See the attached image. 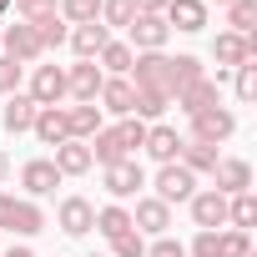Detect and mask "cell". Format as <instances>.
Wrapping results in <instances>:
<instances>
[{
  "label": "cell",
  "mask_w": 257,
  "mask_h": 257,
  "mask_svg": "<svg viewBox=\"0 0 257 257\" xmlns=\"http://www.w3.org/2000/svg\"><path fill=\"white\" fill-rule=\"evenodd\" d=\"M41 227H46V217H41L36 202H21V197H6V192H0V232L31 237V232H41Z\"/></svg>",
  "instance_id": "1"
},
{
  "label": "cell",
  "mask_w": 257,
  "mask_h": 257,
  "mask_svg": "<svg viewBox=\"0 0 257 257\" xmlns=\"http://www.w3.org/2000/svg\"><path fill=\"white\" fill-rule=\"evenodd\" d=\"M167 61L172 56H162V51H137V61H132V86L137 91H167L172 96V86H167Z\"/></svg>",
  "instance_id": "2"
},
{
  "label": "cell",
  "mask_w": 257,
  "mask_h": 257,
  "mask_svg": "<svg viewBox=\"0 0 257 257\" xmlns=\"http://www.w3.org/2000/svg\"><path fill=\"white\" fill-rule=\"evenodd\" d=\"M197 197V177L182 167V162H167L162 172H157V202H192Z\"/></svg>",
  "instance_id": "3"
},
{
  "label": "cell",
  "mask_w": 257,
  "mask_h": 257,
  "mask_svg": "<svg viewBox=\"0 0 257 257\" xmlns=\"http://www.w3.org/2000/svg\"><path fill=\"white\" fill-rule=\"evenodd\" d=\"M232 132H237V116H232L227 106H212V111L192 116V142H202V147H217V142H227Z\"/></svg>",
  "instance_id": "4"
},
{
  "label": "cell",
  "mask_w": 257,
  "mask_h": 257,
  "mask_svg": "<svg viewBox=\"0 0 257 257\" xmlns=\"http://www.w3.org/2000/svg\"><path fill=\"white\" fill-rule=\"evenodd\" d=\"M0 46H6V56H11L16 66H31V61H41V51H46V46H41V36H36L26 21H21V26H6Z\"/></svg>",
  "instance_id": "5"
},
{
  "label": "cell",
  "mask_w": 257,
  "mask_h": 257,
  "mask_svg": "<svg viewBox=\"0 0 257 257\" xmlns=\"http://www.w3.org/2000/svg\"><path fill=\"white\" fill-rule=\"evenodd\" d=\"M227 81V71H217V81L212 76H202V81H192V86H182L177 91V106L187 111V116H202V111H212L217 106V86Z\"/></svg>",
  "instance_id": "6"
},
{
  "label": "cell",
  "mask_w": 257,
  "mask_h": 257,
  "mask_svg": "<svg viewBox=\"0 0 257 257\" xmlns=\"http://www.w3.org/2000/svg\"><path fill=\"white\" fill-rule=\"evenodd\" d=\"M212 56L222 61L217 71H232V66H247V61L257 56V36H232V31H222V36H217V46H212Z\"/></svg>",
  "instance_id": "7"
},
{
  "label": "cell",
  "mask_w": 257,
  "mask_h": 257,
  "mask_svg": "<svg viewBox=\"0 0 257 257\" xmlns=\"http://www.w3.org/2000/svg\"><path fill=\"white\" fill-rule=\"evenodd\" d=\"M162 21H167L172 31H187V36H197V31L207 26V0H167Z\"/></svg>",
  "instance_id": "8"
},
{
  "label": "cell",
  "mask_w": 257,
  "mask_h": 257,
  "mask_svg": "<svg viewBox=\"0 0 257 257\" xmlns=\"http://www.w3.org/2000/svg\"><path fill=\"white\" fill-rule=\"evenodd\" d=\"M101 81H106V76H101V66H96V61H81V66H71V71H66V96H76V101L86 106V101H96V96H101Z\"/></svg>",
  "instance_id": "9"
},
{
  "label": "cell",
  "mask_w": 257,
  "mask_h": 257,
  "mask_svg": "<svg viewBox=\"0 0 257 257\" xmlns=\"http://www.w3.org/2000/svg\"><path fill=\"white\" fill-rule=\"evenodd\" d=\"M36 106H56L61 96H66V71L61 66H36V76H31V91H26Z\"/></svg>",
  "instance_id": "10"
},
{
  "label": "cell",
  "mask_w": 257,
  "mask_h": 257,
  "mask_svg": "<svg viewBox=\"0 0 257 257\" xmlns=\"http://www.w3.org/2000/svg\"><path fill=\"white\" fill-rule=\"evenodd\" d=\"M212 177H217V187H212V192H222V197L252 192V167H247L242 157H227V162H217V167H212Z\"/></svg>",
  "instance_id": "11"
},
{
  "label": "cell",
  "mask_w": 257,
  "mask_h": 257,
  "mask_svg": "<svg viewBox=\"0 0 257 257\" xmlns=\"http://www.w3.org/2000/svg\"><path fill=\"white\" fill-rule=\"evenodd\" d=\"M192 222H197L202 232L227 227V197H222V192H197V197H192Z\"/></svg>",
  "instance_id": "12"
},
{
  "label": "cell",
  "mask_w": 257,
  "mask_h": 257,
  "mask_svg": "<svg viewBox=\"0 0 257 257\" xmlns=\"http://www.w3.org/2000/svg\"><path fill=\"white\" fill-rule=\"evenodd\" d=\"M132 227H137V232H152V237H167V227H172V207L157 202V197H142L137 212H132Z\"/></svg>",
  "instance_id": "13"
},
{
  "label": "cell",
  "mask_w": 257,
  "mask_h": 257,
  "mask_svg": "<svg viewBox=\"0 0 257 257\" xmlns=\"http://www.w3.org/2000/svg\"><path fill=\"white\" fill-rule=\"evenodd\" d=\"M132 41H137V51H162L167 46V36H172V26L162 21V16H132Z\"/></svg>",
  "instance_id": "14"
},
{
  "label": "cell",
  "mask_w": 257,
  "mask_h": 257,
  "mask_svg": "<svg viewBox=\"0 0 257 257\" xmlns=\"http://www.w3.org/2000/svg\"><path fill=\"white\" fill-rule=\"evenodd\" d=\"M91 227H96V207L86 197H66L61 202V232L66 237H86Z\"/></svg>",
  "instance_id": "15"
},
{
  "label": "cell",
  "mask_w": 257,
  "mask_h": 257,
  "mask_svg": "<svg viewBox=\"0 0 257 257\" xmlns=\"http://www.w3.org/2000/svg\"><path fill=\"white\" fill-rule=\"evenodd\" d=\"M106 111H116V116H132V106H137V86L126 81V76H111V81H101V96H96Z\"/></svg>",
  "instance_id": "16"
},
{
  "label": "cell",
  "mask_w": 257,
  "mask_h": 257,
  "mask_svg": "<svg viewBox=\"0 0 257 257\" xmlns=\"http://www.w3.org/2000/svg\"><path fill=\"white\" fill-rule=\"evenodd\" d=\"M96 132H101V106H96V101L66 111V137H71V142H91Z\"/></svg>",
  "instance_id": "17"
},
{
  "label": "cell",
  "mask_w": 257,
  "mask_h": 257,
  "mask_svg": "<svg viewBox=\"0 0 257 257\" xmlns=\"http://www.w3.org/2000/svg\"><path fill=\"white\" fill-rule=\"evenodd\" d=\"M86 147H91V162H101V167L132 162V152H126V147H121V137H116V126H101V132H96Z\"/></svg>",
  "instance_id": "18"
},
{
  "label": "cell",
  "mask_w": 257,
  "mask_h": 257,
  "mask_svg": "<svg viewBox=\"0 0 257 257\" xmlns=\"http://www.w3.org/2000/svg\"><path fill=\"white\" fill-rule=\"evenodd\" d=\"M21 187H26L31 197H46V192H56V187H61V172H56V162H26V167H21Z\"/></svg>",
  "instance_id": "19"
},
{
  "label": "cell",
  "mask_w": 257,
  "mask_h": 257,
  "mask_svg": "<svg viewBox=\"0 0 257 257\" xmlns=\"http://www.w3.org/2000/svg\"><path fill=\"white\" fill-rule=\"evenodd\" d=\"M31 132H36L46 147H61V142H71V137H66V111H61V106H41Z\"/></svg>",
  "instance_id": "20"
},
{
  "label": "cell",
  "mask_w": 257,
  "mask_h": 257,
  "mask_svg": "<svg viewBox=\"0 0 257 257\" xmlns=\"http://www.w3.org/2000/svg\"><path fill=\"white\" fill-rule=\"evenodd\" d=\"M142 182H147V177H142L137 162H116V167H106V192H111V197H137Z\"/></svg>",
  "instance_id": "21"
},
{
  "label": "cell",
  "mask_w": 257,
  "mask_h": 257,
  "mask_svg": "<svg viewBox=\"0 0 257 257\" xmlns=\"http://www.w3.org/2000/svg\"><path fill=\"white\" fill-rule=\"evenodd\" d=\"M142 147H147V152H152V157H157L162 167L182 157V137L172 132V126H147V142H142Z\"/></svg>",
  "instance_id": "22"
},
{
  "label": "cell",
  "mask_w": 257,
  "mask_h": 257,
  "mask_svg": "<svg viewBox=\"0 0 257 257\" xmlns=\"http://www.w3.org/2000/svg\"><path fill=\"white\" fill-rule=\"evenodd\" d=\"M66 41L76 46V56H81V61H96V56H101V46H106L111 36H106V26H101V21H91V26H76Z\"/></svg>",
  "instance_id": "23"
},
{
  "label": "cell",
  "mask_w": 257,
  "mask_h": 257,
  "mask_svg": "<svg viewBox=\"0 0 257 257\" xmlns=\"http://www.w3.org/2000/svg\"><path fill=\"white\" fill-rule=\"evenodd\" d=\"M56 172H61V177L91 172V147H86V142H61V147H56Z\"/></svg>",
  "instance_id": "24"
},
{
  "label": "cell",
  "mask_w": 257,
  "mask_h": 257,
  "mask_svg": "<svg viewBox=\"0 0 257 257\" xmlns=\"http://www.w3.org/2000/svg\"><path fill=\"white\" fill-rule=\"evenodd\" d=\"M36 111H41V106H36L31 96H21V91H16V96L6 101V116H0V121H6V132H16V137H21V132H31V126H36Z\"/></svg>",
  "instance_id": "25"
},
{
  "label": "cell",
  "mask_w": 257,
  "mask_h": 257,
  "mask_svg": "<svg viewBox=\"0 0 257 257\" xmlns=\"http://www.w3.org/2000/svg\"><path fill=\"white\" fill-rule=\"evenodd\" d=\"M207 71H202V61L197 56H172L167 61V86H172V96L182 91V86H192V81H202Z\"/></svg>",
  "instance_id": "26"
},
{
  "label": "cell",
  "mask_w": 257,
  "mask_h": 257,
  "mask_svg": "<svg viewBox=\"0 0 257 257\" xmlns=\"http://www.w3.org/2000/svg\"><path fill=\"white\" fill-rule=\"evenodd\" d=\"M96 232L116 242L121 232H132V212H126V207H116V202H111V207H101V212H96Z\"/></svg>",
  "instance_id": "27"
},
{
  "label": "cell",
  "mask_w": 257,
  "mask_h": 257,
  "mask_svg": "<svg viewBox=\"0 0 257 257\" xmlns=\"http://www.w3.org/2000/svg\"><path fill=\"white\" fill-rule=\"evenodd\" d=\"M177 162H182L192 177H197V172H212V167H217V147H202V142H182V157H177Z\"/></svg>",
  "instance_id": "28"
},
{
  "label": "cell",
  "mask_w": 257,
  "mask_h": 257,
  "mask_svg": "<svg viewBox=\"0 0 257 257\" xmlns=\"http://www.w3.org/2000/svg\"><path fill=\"white\" fill-rule=\"evenodd\" d=\"M227 222H232L237 232H247V227L257 222V197H252V192H237V197H227Z\"/></svg>",
  "instance_id": "29"
},
{
  "label": "cell",
  "mask_w": 257,
  "mask_h": 257,
  "mask_svg": "<svg viewBox=\"0 0 257 257\" xmlns=\"http://www.w3.org/2000/svg\"><path fill=\"white\" fill-rule=\"evenodd\" d=\"M96 61H101L106 71H116V76H126V71H132V61H137V51H132V46H126V41H106Z\"/></svg>",
  "instance_id": "30"
},
{
  "label": "cell",
  "mask_w": 257,
  "mask_h": 257,
  "mask_svg": "<svg viewBox=\"0 0 257 257\" xmlns=\"http://www.w3.org/2000/svg\"><path fill=\"white\" fill-rule=\"evenodd\" d=\"M227 26H232V36H252V26H257V0H232V6H227Z\"/></svg>",
  "instance_id": "31"
},
{
  "label": "cell",
  "mask_w": 257,
  "mask_h": 257,
  "mask_svg": "<svg viewBox=\"0 0 257 257\" xmlns=\"http://www.w3.org/2000/svg\"><path fill=\"white\" fill-rule=\"evenodd\" d=\"M26 26L41 36V46H66V36H71V31H66V21H61L56 11H51V16H41V21H26Z\"/></svg>",
  "instance_id": "32"
},
{
  "label": "cell",
  "mask_w": 257,
  "mask_h": 257,
  "mask_svg": "<svg viewBox=\"0 0 257 257\" xmlns=\"http://www.w3.org/2000/svg\"><path fill=\"white\" fill-rule=\"evenodd\" d=\"M167 106H172V96H167V91H137L132 116H137V121H152V116H162Z\"/></svg>",
  "instance_id": "33"
},
{
  "label": "cell",
  "mask_w": 257,
  "mask_h": 257,
  "mask_svg": "<svg viewBox=\"0 0 257 257\" xmlns=\"http://www.w3.org/2000/svg\"><path fill=\"white\" fill-rule=\"evenodd\" d=\"M132 16H137L132 0H101V26H106V31H111V26H132Z\"/></svg>",
  "instance_id": "34"
},
{
  "label": "cell",
  "mask_w": 257,
  "mask_h": 257,
  "mask_svg": "<svg viewBox=\"0 0 257 257\" xmlns=\"http://www.w3.org/2000/svg\"><path fill=\"white\" fill-rule=\"evenodd\" d=\"M66 21H71V26H91V21H101V0H66Z\"/></svg>",
  "instance_id": "35"
},
{
  "label": "cell",
  "mask_w": 257,
  "mask_h": 257,
  "mask_svg": "<svg viewBox=\"0 0 257 257\" xmlns=\"http://www.w3.org/2000/svg\"><path fill=\"white\" fill-rule=\"evenodd\" d=\"M116 137H121V147H126V152H142V142H147V121L126 116V121L116 126Z\"/></svg>",
  "instance_id": "36"
},
{
  "label": "cell",
  "mask_w": 257,
  "mask_h": 257,
  "mask_svg": "<svg viewBox=\"0 0 257 257\" xmlns=\"http://www.w3.org/2000/svg\"><path fill=\"white\" fill-rule=\"evenodd\" d=\"M111 257H147V242H142V232L132 227V232H121L116 242H111Z\"/></svg>",
  "instance_id": "37"
},
{
  "label": "cell",
  "mask_w": 257,
  "mask_h": 257,
  "mask_svg": "<svg viewBox=\"0 0 257 257\" xmlns=\"http://www.w3.org/2000/svg\"><path fill=\"white\" fill-rule=\"evenodd\" d=\"M222 237V257H252V242H247V232H217Z\"/></svg>",
  "instance_id": "38"
},
{
  "label": "cell",
  "mask_w": 257,
  "mask_h": 257,
  "mask_svg": "<svg viewBox=\"0 0 257 257\" xmlns=\"http://www.w3.org/2000/svg\"><path fill=\"white\" fill-rule=\"evenodd\" d=\"M21 91V66L11 56H0V96H16Z\"/></svg>",
  "instance_id": "39"
},
{
  "label": "cell",
  "mask_w": 257,
  "mask_h": 257,
  "mask_svg": "<svg viewBox=\"0 0 257 257\" xmlns=\"http://www.w3.org/2000/svg\"><path fill=\"white\" fill-rule=\"evenodd\" d=\"M257 96V66L247 61V66H237V101H252Z\"/></svg>",
  "instance_id": "40"
},
{
  "label": "cell",
  "mask_w": 257,
  "mask_h": 257,
  "mask_svg": "<svg viewBox=\"0 0 257 257\" xmlns=\"http://www.w3.org/2000/svg\"><path fill=\"white\" fill-rule=\"evenodd\" d=\"M192 257H222V237H217V232H197Z\"/></svg>",
  "instance_id": "41"
},
{
  "label": "cell",
  "mask_w": 257,
  "mask_h": 257,
  "mask_svg": "<svg viewBox=\"0 0 257 257\" xmlns=\"http://www.w3.org/2000/svg\"><path fill=\"white\" fill-rule=\"evenodd\" d=\"M16 11H21L26 21H41V16H51V11H56V0H16Z\"/></svg>",
  "instance_id": "42"
},
{
  "label": "cell",
  "mask_w": 257,
  "mask_h": 257,
  "mask_svg": "<svg viewBox=\"0 0 257 257\" xmlns=\"http://www.w3.org/2000/svg\"><path fill=\"white\" fill-rule=\"evenodd\" d=\"M147 257H187V247L172 237H157V247H147Z\"/></svg>",
  "instance_id": "43"
},
{
  "label": "cell",
  "mask_w": 257,
  "mask_h": 257,
  "mask_svg": "<svg viewBox=\"0 0 257 257\" xmlns=\"http://www.w3.org/2000/svg\"><path fill=\"white\" fill-rule=\"evenodd\" d=\"M132 6H137V16H162L167 0H132Z\"/></svg>",
  "instance_id": "44"
},
{
  "label": "cell",
  "mask_w": 257,
  "mask_h": 257,
  "mask_svg": "<svg viewBox=\"0 0 257 257\" xmlns=\"http://www.w3.org/2000/svg\"><path fill=\"white\" fill-rule=\"evenodd\" d=\"M6 257H36V252H31V247H11Z\"/></svg>",
  "instance_id": "45"
},
{
  "label": "cell",
  "mask_w": 257,
  "mask_h": 257,
  "mask_svg": "<svg viewBox=\"0 0 257 257\" xmlns=\"http://www.w3.org/2000/svg\"><path fill=\"white\" fill-rule=\"evenodd\" d=\"M11 177V162H6V152H0V182H6Z\"/></svg>",
  "instance_id": "46"
},
{
  "label": "cell",
  "mask_w": 257,
  "mask_h": 257,
  "mask_svg": "<svg viewBox=\"0 0 257 257\" xmlns=\"http://www.w3.org/2000/svg\"><path fill=\"white\" fill-rule=\"evenodd\" d=\"M6 11H11V0H0V16H6Z\"/></svg>",
  "instance_id": "47"
},
{
  "label": "cell",
  "mask_w": 257,
  "mask_h": 257,
  "mask_svg": "<svg viewBox=\"0 0 257 257\" xmlns=\"http://www.w3.org/2000/svg\"><path fill=\"white\" fill-rule=\"evenodd\" d=\"M212 6H232V0H212Z\"/></svg>",
  "instance_id": "48"
},
{
  "label": "cell",
  "mask_w": 257,
  "mask_h": 257,
  "mask_svg": "<svg viewBox=\"0 0 257 257\" xmlns=\"http://www.w3.org/2000/svg\"><path fill=\"white\" fill-rule=\"evenodd\" d=\"M91 257H101V252H91Z\"/></svg>",
  "instance_id": "49"
}]
</instances>
